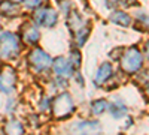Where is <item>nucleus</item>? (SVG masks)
<instances>
[{
    "label": "nucleus",
    "instance_id": "obj_23",
    "mask_svg": "<svg viewBox=\"0 0 149 135\" xmlns=\"http://www.w3.org/2000/svg\"><path fill=\"white\" fill-rule=\"evenodd\" d=\"M146 95L149 96V86H148V89H146Z\"/></svg>",
    "mask_w": 149,
    "mask_h": 135
},
{
    "label": "nucleus",
    "instance_id": "obj_19",
    "mask_svg": "<svg viewBox=\"0 0 149 135\" xmlns=\"http://www.w3.org/2000/svg\"><path fill=\"white\" fill-rule=\"evenodd\" d=\"M137 20L143 23V27H145V29H149V17H148V15H139Z\"/></svg>",
    "mask_w": 149,
    "mask_h": 135
},
{
    "label": "nucleus",
    "instance_id": "obj_17",
    "mask_svg": "<svg viewBox=\"0 0 149 135\" xmlns=\"http://www.w3.org/2000/svg\"><path fill=\"white\" fill-rule=\"evenodd\" d=\"M22 3L27 9H36L42 5V0H22Z\"/></svg>",
    "mask_w": 149,
    "mask_h": 135
},
{
    "label": "nucleus",
    "instance_id": "obj_13",
    "mask_svg": "<svg viewBox=\"0 0 149 135\" xmlns=\"http://www.w3.org/2000/svg\"><path fill=\"white\" fill-rule=\"evenodd\" d=\"M109 108H110V114H112V117H113V119H121V117H125L127 116V107L124 105L119 99L112 102L109 105Z\"/></svg>",
    "mask_w": 149,
    "mask_h": 135
},
{
    "label": "nucleus",
    "instance_id": "obj_6",
    "mask_svg": "<svg viewBox=\"0 0 149 135\" xmlns=\"http://www.w3.org/2000/svg\"><path fill=\"white\" fill-rule=\"evenodd\" d=\"M72 135H98L102 134V125L95 120H84L74 123L70 129Z\"/></svg>",
    "mask_w": 149,
    "mask_h": 135
},
{
    "label": "nucleus",
    "instance_id": "obj_11",
    "mask_svg": "<svg viewBox=\"0 0 149 135\" xmlns=\"http://www.w3.org/2000/svg\"><path fill=\"white\" fill-rule=\"evenodd\" d=\"M2 131H3L5 135H24V134H26V128H24L22 122L15 119V117L8 119L3 123Z\"/></svg>",
    "mask_w": 149,
    "mask_h": 135
},
{
    "label": "nucleus",
    "instance_id": "obj_1",
    "mask_svg": "<svg viewBox=\"0 0 149 135\" xmlns=\"http://www.w3.org/2000/svg\"><path fill=\"white\" fill-rule=\"evenodd\" d=\"M21 39L12 30H0V62H10L19 56Z\"/></svg>",
    "mask_w": 149,
    "mask_h": 135
},
{
    "label": "nucleus",
    "instance_id": "obj_7",
    "mask_svg": "<svg viewBox=\"0 0 149 135\" xmlns=\"http://www.w3.org/2000/svg\"><path fill=\"white\" fill-rule=\"evenodd\" d=\"M57 12L51 8H39L34 12V21L39 27H54L57 24Z\"/></svg>",
    "mask_w": 149,
    "mask_h": 135
},
{
    "label": "nucleus",
    "instance_id": "obj_24",
    "mask_svg": "<svg viewBox=\"0 0 149 135\" xmlns=\"http://www.w3.org/2000/svg\"><path fill=\"white\" fill-rule=\"evenodd\" d=\"M0 135H5V134H3V131H0Z\"/></svg>",
    "mask_w": 149,
    "mask_h": 135
},
{
    "label": "nucleus",
    "instance_id": "obj_15",
    "mask_svg": "<svg viewBox=\"0 0 149 135\" xmlns=\"http://www.w3.org/2000/svg\"><path fill=\"white\" fill-rule=\"evenodd\" d=\"M106 108H107V102L104 99H95L91 104V113L95 116H100L106 111Z\"/></svg>",
    "mask_w": 149,
    "mask_h": 135
},
{
    "label": "nucleus",
    "instance_id": "obj_5",
    "mask_svg": "<svg viewBox=\"0 0 149 135\" xmlns=\"http://www.w3.org/2000/svg\"><path fill=\"white\" fill-rule=\"evenodd\" d=\"M29 65L34 72H45L52 66V60L45 51H42L40 48H34L30 51L29 57Z\"/></svg>",
    "mask_w": 149,
    "mask_h": 135
},
{
    "label": "nucleus",
    "instance_id": "obj_20",
    "mask_svg": "<svg viewBox=\"0 0 149 135\" xmlns=\"http://www.w3.org/2000/svg\"><path fill=\"white\" fill-rule=\"evenodd\" d=\"M42 101H43V102L39 104V108H40V110H46V108H48V99H46V98H43Z\"/></svg>",
    "mask_w": 149,
    "mask_h": 135
},
{
    "label": "nucleus",
    "instance_id": "obj_4",
    "mask_svg": "<svg viewBox=\"0 0 149 135\" xmlns=\"http://www.w3.org/2000/svg\"><path fill=\"white\" fill-rule=\"evenodd\" d=\"M142 65H143L142 53L136 47L128 48L121 59V66L127 74H136L137 71H140Z\"/></svg>",
    "mask_w": 149,
    "mask_h": 135
},
{
    "label": "nucleus",
    "instance_id": "obj_8",
    "mask_svg": "<svg viewBox=\"0 0 149 135\" xmlns=\"http://www.w3.org/2000/svg\"><path fill=\"white\" fill-rule=\"evenodd\" d=\"M52 66H54V72L57 74L58 78L67 80V78H70L73 75V66H72V63L69 62V60H66L64 57H57L54 60Z\"/></svg>",
    "mask_w": 149,
    "mask_h": 135
},
{
    "label": "nucleus",
    "instance_id": "obj_21",
    "mask_svg": "<svg viewBox=\"0 0 149 135\" xmlns=\"http://www.w3.org/2000/svg\"><path fill=\"white\" fill-rule=\"evenodd\" d=\"M145 53H146V56H148V59H149V42H148L146 47H145Z\"/></svg>",
    "mask_w": 149,
    "mask_h": 135
},
{
    "label": "nucleus",
    "instance_id": "obj_9",
    "mask_svg": "<svg viewBox=\"0 0 149 135\" xmlns=\"http://www.w3.org/2000/svg\"><path fill=\"white\" fill-rule=\"evenodd\" d=\"M39 38H40V32L36 26L33 24H24L21 27V35H19V39L24 41L29 45H34L39 42Z\"/></svg>",
    "mask_w": 149,
    "mask_h": 135
},
{
    "label": "nucleus",
    "instance_id": "obj_12",
    "mask_svg": "<svg viewBox=\"0 0 149 135\" xmlns=\"http://www.w3.org/2000/svg\"><path fill=\"white\" fill-rule=\"evenodd\" d=\"M112 72H113V69H112V65H110V63H103L100 68L97 69V72H95L94 83H95L97 86L104 84V83L112 77Z\"/></svg>",
    "mask_w": 149,
    "mask_h": 135
},
{
    "label": "nucleus",
    "instance_id": "obj_2",
    "mask_svg": "<svg viewBox=\"0 0 149 135\" xmlns=\"http://www.w3.org/2000/svg\"><path fill=\"white\" fill-rule=\"evenodd\" d=\"M17 84H18L17 69L8 65L6 62H3L0 65V93L10 96L12 93H15Z\"/></svg>",
    "mask_w": 149,
    "mask_h": 135
},
{
    "label": "nucleus",
    "instance_id": "obj_3",
    "mask_svg": "<svg viewBox=\"0 0 149 135\" xmlns=\"http://www.w3.org/2000/svg\"><path fill=\"white\" fill-rule=\"evenodd\" d=\"M74 111V102L69 93H61L52 101V114L57 119H67Z\"/></svg>",
    "mask_w": 149,
    "mask_h": 135
},
{
    "label": "nucleus",
    "instance_id": "obj_22",
    "mask_svg": "<svg viewBox=\"0 0 149 135\" xmlns=\"http://www.w3.org/2000/svg\"><path fill=\"white\" fill-rule=\"evenodd\" d=\"M12 2H15V3H22V0H12Z\"/></svg>",
    "mask_w": 149,
    "mask_h": 135
},
{
    "label": "nucleus",
    "instance_id": "obj_16",
    "mask_svg": "<svg viewBox=\"0 0 149 135\" xmlns=\"http://www.w3.org/2000/svg\"><path fill=\"white\" fill-rule=\"evenodd\" d=\"M69 62L72 63V66L79 68V65H81V54H79V51L72 50V54H70V60H69Z\"/></svg>",
    "mask_w": 149,
    "mask_h": 135
},
{
    "label": "nucleus",
    "instance_id": "obj_14",
    "mask_svg": "<svg viewBox=\"0 0 149 135\" xmlns=\"http://www.w3.org/2000/svg\"><path fill=\"white\" fill-rule=\"evenodd\" d=\"M110 21L115 23V24H119V26H122V27H127V26L131 24L130 15H127L125 12H122V11H115L113 14L110 15Z\"/></svg>",
    "mask_w": 149,
    "mask_h": 135
},
{
    "label": "nucleus",
    "instance_id": "obj_10",
    "mask_svg": "<svg viewBox=\"0 0 149 135\" xmlns=\"http://www.w3.org/2000/svg\"><path fill=\"white\" fill-rule=\"evenodd\" d=\"M21 6L12 0H0V17L3 18H15L19 15Z\"/></svg>",
    "mask_w": 149,
    "mask_h": 135
},
{
    "label": "nucleus",
    "instance_id": "obj_18",
    "mask_svg": "<svg viewBox=\"0 0 149 135\" xmlns=\"http://www.w3.org/2000/svg\"><path fill=\"white\" fill-rule=\"evenodd\" d=\"M15 107H17V101L15 99H8L6 105H5V111L8 114H14L15 113Z\"/></svg>",
    "mask_w": 149,
    "mask_h": 135
}]
</instances>
